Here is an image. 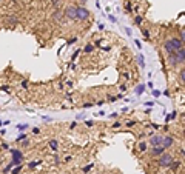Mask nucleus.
I'll return each instance as SVG.
<instances>
[{
    "label": "nucleus",
    "instance_id": "f257e3e1",
    "mask_svg": "<svg viewBox=\"0 0 185 174\" xmlns=\"http://www.w3.org/2000/svg\"><path fill=\"white\" fill-rule=\"evenodd\" d=\"M167 62H168V65H171V66L184 65V62H185V48H184V46H182L181 49H177L176 53H173V54H168Z\"/></svg>",
    "mask_w": 185,
    "mask_h": 174
},
{
    "label": "nucleus",
    "instance_id": "f03ea898",
    "mask_svg": "<svg viewBox=\"0 0 185 174\" xmlns=\"http://www.w3.org/2000/svg\"><path fill=\"white\" fill-rule=\"evenodd\" d=\"M184 46V43L179 40V39H170L165 42V53L167 54H173V53H176L177 49H181Z\"/></svg>",
    "mask_w": 185,
    "mask_h": 174
},
{
    "label": "nucleus",
    "instance_id": "7ed1b4c3",
    "mask_svg": "<svg viewBox=\"0 0 185 174\" xmlns=\"http://www.w3.org/2000/svg\"><path fill=\"white\" fill-rule=\"evenodd\" d=\"M171 162H173V156L168 154V153L160 154V156H159V160H157L159 166H162V168H168V166L171 165Z\"/></svg>",
    "mask_w": 185,
    "mask_h": 174
},
{
    "label": "nucleus",
    "instance_id": "20e7f679",
    "mask_svg": "<svg viewBox=\"0 0 185 174\" xmlns=\"http://www.w3.org/2000/svg\"><path fill=\"white\" fill-rule=\"evenodd\" d=\"M88 17H89V11L85 6H76V20L83 22V20H87Z\"/></svg>",
    "mask_w": 185,
    "mask_h": 174
},
{
    "label": "nucleus",
    "instance_id": "39448f33",
    "mask_svg": "<svg viewBox=\"0 0 185 174\" xmlns=\"http://www.w3.org/2000/svg\"><path fill=\"white\" fill-rule=\"evenodd\" d=\"M63 17L70 18V20H76V6L74 5H70L63 9Z\"/></svg>",
    "mask_w": 185,
    "mask_h": 174
},
{
    "label": "nucleus",
    "instance_id": "423d86ee",
    "mask_svg": "<svg viewBox=\"0 0 185 174\" xmlns=\"http://www.w3.org/2000/svg\"><path fill=\"white\" fill-rule=\"evenodd\" d=\"M11 153H12V165H20L22 163V159H23V156H22V153L20 151H17V149H11Z\"/></svg>",
    "mask_w": 185,
    "mask_h": 174
},
{
    "label": "nucleus",
    "instance_id": "0eeeda50",
    "mask_svg": "<svg viewBox=\"0 0 185 174\" xmlns=\"http://www.w3.org/2000/svg\"><path fill=\"white\" fill-rule=\"evenodd\" d=\"M173 143H174V139L171 137V136H164V137H162V143H160V145L167 149V148H171V147H173Z\"/></svg>",
    "mask_w": 185,
    "mask_h": 174
},
{
    "label": "nucleus",
    "instance_id": "6e6552de",
    "mask_svg": "<svg viewBox=\"0 0 185 174\" xmlns=\"http://www.w3.org/2000/svg\"><path fill=\"white\" fill-rule=\"evenodd\" d=\"M164 153H165V148L162 147V145H157V147L151 148V156L153 157H159L160 154H164Z\"/></svg>",
    "mask_w": 185,
    "mask_h": 174
},
{
    "label": "nucleus",
    "instance_id": "1a4fd4ad",
    "mask_svg": "<svg viewBox=\"0 0 185 174\" xmlns=\"http://www.w3.org/2000/svg\"><path fill=\"white\" fill-rule=\"evenodd\" d=\"M162 143V136H151L150 137V145L151 147H157Z\"/></svg>",
    "mask_w": 185,
    "mask_h": 174
},
{
    "label": "nucleus",
    "instance_id": "9d476101",
    "mask_svg": "<svg viewBox=\"0 0 185 174\" xmlns=\"http://www.w3.org/2000/svg\"><path fill=\"white\" fill-rule=\"evenodd\" d=\"M53 17H54V20H56V22H62V20H63V11L57 8L56 11H54Z\"/></svg>",
    "mask_w": 185,
    "mask_h": 174
},
{
    "label": "nucleus",
    "instance_id": "9b49d317",
    "mask_svg": "<svg viewBox=\"0 0 185 174\" xmlns=\"http://www.w3.org/2000/svg\"><path fill=\"white\" fill-rule=\"evenodd\" d=\"M179 166H181V160H174V159H173V162H171V165L168 166V168H171L173 171H176V170L179 168Z\"/></svg>",
    "mask_w": 185,
    "mask_h": 174
},
{
    "label": "nucleus",
    "instance_id": "f8f14e48",
    "mask_svg": "<svg viewBox=\"0 0 185 174\" xmlns=\"http://www.w3.org/2000/svg\"><path fill=\"white\" fill-rule=\"evenodd\" d=\"M48 145H49V148H51L53 151H57V149H59V143H57V140H49V143H48Z\"/></svg>",
    "mask_w": 185,
    "mask_h": 174
},
{
    "label": "nucleus",
    "instance_id": "ddd939ff",
    "mask_svg": "<svg viewBox=\"0 0 185 174\" xmlns=\"http://www.w3.org/2000/svg\"><path fill=\"white\" fill-rule=\"evenodd\" d=\"M137 149H139L141 153H145V151H147V143H145V142H141V143L137 145Z\"/></svg>",
    "mask_w": 185,
    "mask_h": 174
},
{
    "label": "nucleus",
    "instance_id": "4468645a",
    "mask_svg": "<svg viewBox=\"0 0 185 174\" xmlns=\"http://www.w3.org/2000/svg\"><path fill=\"white\" fill-rule=\"evenodd\" d=\"M137 60H139V65H141L142 68H145V57H143L142 54H139L137 55Z\"/></svg>",
    "mask_w": 185,
    "mask_h": 174
},
{
    "label": "nucleus",
    "instance_id": "2eb2a0df",
    "mask_svg": "<svg viewBox=\"0 0 185 174\" xmlns=\"http://www.w3.org/2000/svg\"><path fill=\"white\" fill-rule=\"evenodd\" d=\"M143 91H145V85H139V86L136 88V94H137V96H141Z\"/></svg>",
    "mask_w": 185,
    "mask_h": 174
},
{
    "label": "nucleus",
    "instance_id": "dca6fc26",
    "mask_svg": "<svg viewBox=\"0 0 185 174\" xmlns=\"http://www.w3.org/2000/svg\"><path fill=\"white\" fill-rule=\"evenodd\" d=\"M179 79H181V85H184V83H185V71H184V69H181V73H179Z\"/></svg>",
    "mask_w": 185,
    "mask_h": 174
},
{
    "label": "nucleus",
    "instance_id": "f3484780",
    "mask_svg": "<svg viewBox=\"0 0 185 174\" xmlns=\"http://www.w3.org/2000/svg\"><path fill=\"white\" fill-rule=\"evenodd\" d=\"M40 163H42V160H35V162H29V163H28V166H29V168H34V166L40 165Z\"/></svg>",
    "mask_w": 185,
    "mask_h": 174
},
{
    "label": "nucleus",
    "instance_id": "a211bd4d",
    "mask_svg": "<svg viewBox=\"0 0 185 174\" xmlns=\"http://www.w3.org/2000/svg\"><path fill=\"white\" fill-rule=\"evenodd\" d=\"M93 166H94V163H89V165H87L83 170H82V171H83V173H88V171H91V170H93Z\"/></svg>",
    "mask_w": 185,
    "mask_h": 174
},
{
    "label": "nucleus",
    "instance_id": "6ab92c4d",
    "mask_svg": "<svg viewBox=\"0 0 185 174\" xmlns=\"http://www.w3.org/2000/svg\"><path fill=\"white\" fill-rule=\"evenodd\" d=\"M125 9H127V12H131V11H133V6H131V3H130V2H127V3H125Z\"/></svg>",
    "mask_w": 185,
    "mask_h": 174
},
{
    "label": "nucleus",
    "instance_id": "aec40b11",
    "mask_svg": "<svg viewBox=\"0 0 185 174\" xmlns=\"http://www.w3.org/2000/svg\"><path fill=\"white\" fill-rule=\"evenodd\" d=\"M93 49H94V46H93V45H87V46H85V49H83V51H85V53H91Z\"/></svg>",
    "mask_w": 185,
    "mask_h": 174
},
{
    "label": "nucleus",
    "instance_id": "412c9836",
    "mask_svg": "<svg viewBox=\"0 0 185 174\" xmlns=\"http://www.w3.org/2000/svg\"><path fill=\"white\" fill-rule=\"evenodd\" d=\"M25 139H26V134H25V133H22V134L17 137V142H23Z\"/></svg>",
    "mask_w": 185,
    "mask_h": 174
},
{
    "label": "nucleus",
    "instance_id": "4be33fe9",
    "mask_svg": "<svg viewBox=\"0 0 185 174\" xmlns=\"http://www.w3.org/2000/svg\"><path fill=\"white\" fill-rule=\"evenodd\" d=\"M125 125H127L128 128H131V126H134V125H136V122H134V120H128V122H127Z\"/></svg>",
    "mask_w": 185,
    "mask_h": 174
},
{
    "label": "nucleus",
    "instance_id": "5701e85b",
    "mask_svg": "<svg viewBox=\"0 0 185 174\" xmlns=\"http://www.w3.org/2000/svg\"><path fill=\"white\" fill-rule=\"evenodd\" d=\"M20 171H22V165H19L17 168H14V171H12V173H11V174H19V173H20Z\"/></svg>",
    "mask_w": 185,
    "mask_h": 174
},
{
    "label": "nucleus",
    "instance_id": "b1692460",
    "mask_svg": "<svg viewBox=\"0 0 185 174\" xmlns=\"http://www.w3.org/2000/svg\"><path fill=\"white\" fill-rule=\"evenodd\" d=\"M134 23H136V25H141V23H142V17H141V16H137V17L134 18Z\"/></svg>",
    "mask_w": 185,
    "mask_h": 174
},
{
    "label": "nucleus",
    "instance_id": "393cba45",
    "mask_svg": "<svg viewBox=\"0 0 185 174\" xmlns=\"http://www.w3.org/2000/svg\"><path fill=\"white\" fill-rule=\"evenodd\" d=\"M160 94H162V92L159 91V90H153V96H154V97H160Z\"/></svg>",
    "mask_w": 185,
    "mask_h": 174
},
{
    "label": "nucleus",
    "instance_id": "a878e982",
    "mask_svg": "<svg viewBox=\"0 0 185 174\" xmlns=\"http://www.w3.org/2000/svg\"><path fill=\"white\" fill-rule=\"evenodd\" d=\"M142 32H143V36L147 37V39H150V31L148 29H142Z\"/></svg>",
    "mask_w": 185,
    "mask_h": 174
},
{
    "label": "nucleus",
    "instance_id": "bb28decb",
    "mask_svg": "<svg viewBox=\"0 0 185 174\" xmlns=\"http://www.w3.org/2000/svg\"><path fill=\"white\" fill-rule=\"evenodd\" d=\"M17 128L20 129V131H23V129L28 128V125H25V123H22V125H17Z\"/></svg>",
    "mask_w": 185,
    "mask_h": 174
},
{
    "label": "nucleus",
    "instance_id": "cd10ccee",
    "mask_svg": "<svg viewBox=\"0 0 185 174\" xmlns=\"http://www.w3.org/2000/svg\"><path fill=\"white\" fill-rule=\"evenodd\" d=\"M8 23H17V18H16V17H9L8 18Z\"/></svg>",
    "mask_w": 185,
    "mask_h": 174
},
{
    "label": "nucleus",
    "instance_id": "c85d7f7f",
    "mask_svg": "<svg viewBox=\"0 0 185 174\" xmlns=\"http://www.w3.org/2000/svg\"><path fill=\"white\" fill-rule=\"evenodd\" d=\"M108 18H110V22H113V23H116V22H117V18H116L114 16H108Z\"/></svg>",
    "mask_w": 185,
    "mask_h": 174
},
{
    "label": "nucleus",
    "instance_id": "c756f323",
    "mask_svg": "<svg viewBox=\"0 0 185 174\" xmlns=\"http://www.w3.org/2000/svg\"><path fill=\"white\" fill-rule=\"evenodd\" d=\"M76 40H77V37H73V39H70V40H68V45H71V43H74Z\"/></svg>",
    "mask_w": 185,
    "mask_h": 174
},
{
    "label": "nucleus",
    "instance_id": "7c9ffc66",
    "mask_svg": "<svg viewBox=\"0 0 185 174\" xmlns=\"http://www.w3.org/2000/svg\"><path fill=\"white\" fill-rule=\"evenodd\" d=\"M53 5L54 6H59L60 5V0H53Z\"/></svg>",
    "mask_w": 185,
    "mask_h": 174
},
{
    "label": "nucleus",
    "instance_id": "2f4dec72",
    "mask_svg": "<svg viewBox=\"0 0 185 174\" xmlns=\"http://www.w3.org/2000/svg\"><path fill=\"white\" fill-rule=\"evenodd\" d=\"M0 90H2V91H5V92H8L9 91V86H2Z\"/></svg>",
    "mask_w": 185,
    "mask_h": 174
},
{
    "label": "nucleus",
    "instance_id": "473e14b6",
    "mask_svg": "<svg viewBox=\"0 0 185 174\" xmlns=\"http://www.w3.org/2000/svg\"><path fill=\"white\" fill-rule=\"evenodd\" d=\"M125 32H127L128 36H131V29H130V28H125Z\"/></svg>",
    "mask_w": 185,
    "mask_h": 174
},
{
    "label": "nucleus",
    "instance_id": "72a5a7b5",
    "mask_svg": "<svg viewBox=\"0 0 185 174\" xmlns=\"http://www.w3.org/2000/svg\"><path fill=\"white\" fill-rule=\"evenodd\" d=\"M22 86H23V88H28V82H26V80H23V82H22Z\"/></svg>",
    "mask_w": 185,
    "mask_h": 174
},
{
    "label": "nucleus",
    "instance_id": "f704fd0d",
    "mask_svg": "<svg viewBox=\"0 0 185 174\" xmlns=\"http://www.w3.org/2000/svg\"><path fill=\"white\" fill-rule=\"evenodd\" d=\"M85 123H87V126H93V122H91V120H87Z\"/></svg>",
    "mask_w": 185,
    "mask_h": 174
},
{
    "label": "nucleus",
    "instance_id": "c9c22d12",
    "mask_svg": "<svg viewBox=\"0 0 185 174\" xmlns=\"http://www.w3.org/2000/svg\"><path fill=\"white\" fill-rule=\"evenodd\" d=\"M136 46H137L139 49H141V48H142V45H141V42H139V40H136Z\"/></svg>",
    "mask_w": 185,
    "mask_h": 174
},
{
    "label": "nucleus",
    "instance_id": "e433bc0d",
    "mask_svg": "<svg viewBox=\"0 0 185 174\" xmlns=\"http://www.w3.org/2000/svg\"><path fill=\"white\" fill-rule=\"evenodd\" d=\"M63 160H65V162L68 163V162H70V160H71V156H66V157H65V159H63Z\"/></svg>",
    "mask_w": 185,
    "mask_h": 174
},
{
    "label": "nucleus",
    "instance_id": "4c0bfd02",
    "mask_svg": "<svg viewBox=\"0 0 185 174\" xmlns=\"http://www.w3.org/2000/svg\"><path fill=\"white\" fill-rule=\"evenodd\" d=\"M33 133H34V134H39V133H40V129H39V128H34V129H33Z\"/></svg>",
    "mask_w": 185,
    "mask_h": 174
},
{
    "label": "nucleus",
    "instance_id": "58836bf2",
    "mask_svg": "<svg viewBox=\"0 0 185 174\" xmlns=\"http://www.w3.org/2000/svg\"><path fill=\"white\" fill-rule=\"evenodd\" d=\"M2 148H3V149H8L9 145H8V143H3V145H2Z\"/></svg>",
    "mask_w": 185,
    "mask_h": 174
},
{
    "label": "nucleus",
    "instance_id": "ea45409f",
    "mask_svg": "<svg viewBox=\"0 0 185 174\" xmlns=\"http://www.w3.org/2000/svg\"><path fill=\"white\" fill-rule=\"evenodd\" d=\"M164 96H167V97H170V91H168V90H165V91H164Z\"/></svg>",
    "mask_w": 185,
    "mask_h": 174
},
{
    "label": "nucleus",
    "instance_id": "a19ab883",
    "mask_svg": "<svg viewBox=\"0 0 185 174\" xmlns=\"http://www.w3.org/2000/svg\"><path fill=\"white\" fill-rule=\"evenodd\" d=\"M89 106H93V103H85L83 105V108H89Z\"/></svg>",
    "mask_w": 185,
    "mask_h": 174
},
{
    "label": "nucleus",
    "instance_id": "79ce46f5",
    "mask_svg": "<svg viewBox=\"0 0 185 174\" xmlns=\"http://www.w3.org/2000/svg\"><path fill=\"white\" fill-rule=\"evenodd\" d=\"M119 126H120V123H119V122H116L114 125H113V128H119Z\"/></svg>",
    "mask_w": 185,
    "mask_h": 174
},
{
    "label": "nucleus",
    "instance_id": "37998d69",
    "mask_svg": "<svg viewBox=\"0 0 185 174\" xmlns=\"http://www.w3.org/2000/svg\"><path fill=\"white\" fill-rule=\"evenodd\" d=\"M77 55H79V51H76V53H74V54H73V60H74V59H76V57H77Z\"/></svg>",
    "mask_w": 185,
    "mask_h": 174
},
{
    "label": "nucleus",
    "instance_id": "c03bdc74",
    "mask_svg": "<svg viewBox=\"0 0 185 174\" xmlns=\"http://www.w3.org/2000/svg\"><path fill=\"white\" fill-rule=\"evenodd\" d=\"M125 90H127V85H122V86H120V91H125Z\"/></svg>",
    "mask_w": 185,
    "mask_h": 174
},
{
    "label": "nucleus",
    "instance_id": "a18cd8bd",
    "mask_svg": "<svg viewBox=\"0 0 185 174\" xmlns=\"http://www.w3.org/2000/svg\"><path fill=\"white\" fill-rule=\"evenodd\" d=\"M85 3H87V0H80V6H83Z\"/></svg>",
    "mask_w": 185,
    "mask_h": 174
}]
</instances>
